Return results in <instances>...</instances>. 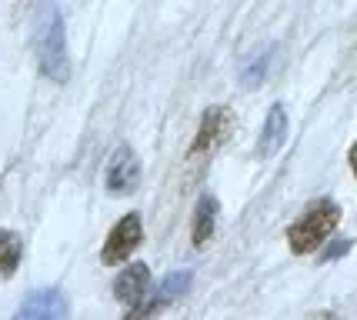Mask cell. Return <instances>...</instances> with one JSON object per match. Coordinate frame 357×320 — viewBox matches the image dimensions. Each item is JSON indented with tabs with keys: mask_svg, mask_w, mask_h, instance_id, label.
Returning a JSON list of instances; mask_svg holds the SVG:
<instances>
[{
	"mask_svg": "<svg viewBox=\"0 0 357 320\" xmlns=\"http://www.w3.org/2000/svg\"><path fill=\"white\" fill-rule=\"evenodd\" d=\"M140 183V160L137 153L130 151V147H117L114 157L107 160V170H104V187H107V194L114 197H127V194H134Z\"/></svg>",
	"mask_w": 357,
	"mask_h": 320,
	"instance_id": "obj_4",
	"label": "cell"
},
{
	"mask_svg": "<svg viewBox=\"0 0 357 320\" xmlns=\"http://www.w3.org/2000/svg\"><path fill=\"white\" fill-rule=\"evenodd\" d=\"M140 241H144V220H140V213H124V217L110 227L107 241L100 247V264H104V267L124 264L140 247Z\"/></svg>",
	"mask_w": 357,
	"mask_h": 320,
	"instance_id": "obj_3",
	"label": "cell"
},
{
	"mask_svg": "<svg viewBox=\"0 0 357 320\" xmlns=\"http://www.w3.org/2000/svg\"><path fill=\"white\" fill-rule=\"evenodd\" d=\"M311 320H334V314H311Z\"/></svg>",
	"mask_w": 357,
	"mask_h": 320,
	"instance_id": "obj_15",
	"label": "cell"
},
{
	"mask_svg": "<svg viewBox=\"0 0 357 320\" xmlns=\"http://www.w3.org/2000/svg\"><path fill=\"white\" fill-rule=\"evenodd\" d=\"M347 250H351V241H341V244H331L324 250V254H321V260H334V257H341V254H347Z\"/></svg>",
	"mask_w": 357,
	"mask_h": 320,
	"instance_id": "obj_13",
	"label": "cell"
},
{
	"mask_svg": "<svg viewBox=\"0 0 357 320\" xmlns=\"http://www.w3.org/2000/svg\"><path fill=\"white\" fill-rule=\"evenodd\" d=\"M33 54L40 63V74L54 84H67L70 77V57H67V33H63V14L57 0H37L33 7Z\"/></svg>",
	"mask_w": 357,
	"mask_h": 320,
	"instance_id": "obj_1",
	"label": "cell"
},
{
	"mask_svg": "<svg viewBox=\"0 0 357 320\" xmlns=\"http://www.w3.org/2000/svg\"><path fill=\"white\" fill-rule=\"evenodd\" d=\"M337 224H341V207H337L334 200H317V204H311V207L304 211L301 220L291 224L287 244H291L294 254H311V250H317V247L334 234Z\"/></svg>",
	"mask_w": 357,
	"mask_h": 320,
	"instance_id": "obj_2",
	"label": "cell"
},
{
	"mask_svg": "<svg viewBox=\"0 0 357 320\" xmlns=\"http://www.w3.org/2000/svg\"><path fill=\"white\" fill-rule=\"evenodd\" d=\"M20 257H24V241L14 230H0V277H14Z\"/></svg>",
	"mask_w": 357,
	"mask_h": 320,
	"instance_id": "obj_12",
	"label": "cell"
},
{
	"mask_svg": "<svg viewBox=\"0 0 357 320\" xmlns=\"http://www.w3.org/2000/svg\"><path fill=\"white\" fill-rule=\"evenodd\" d=\"M214 224H218V200L211 194H204L197 200V211H194V227H190V241L194 247H207V241L214 237Z\"/></svg>",
	"mask_w": 357,
	"mask_h": 320,
	"instance_id": "obj_11",
	"label": "cell"
},
{
	"mask_svg": "<svg viewBox=\"0 0 357 320\" xmlns=\"http://www.w3.org/2000/svg\"><path fill=\"white\" fill-rule=\"evenodd\" d=\"M190 271H174V274H167L164 280H160V287H157V294L151 297V300H144L140 307H134V310H127L124 320H151L157 314V310H164L167 304H174L181 294H187V287H190Z\"/></svg>",
	"mask_w": 357,
	"mask_h": 320,
	"instance_id": "obj_7",
	"label": "cell"
},
{
	"mask_svg": "<svg viewBox=\"0 0 357 320\" xmlns=\"http://www.w3.org/2000/svg\"><path fill=\"white\" fill-rule=\"evenodd\" d=\"M114 294H117V300L124 307H140L147 300V294H151V271H147V264H130L124 274L114 280Z\"/></svg>",
	"mask_w": 357,
	"mask_h": 320,
	"instance_id": "obj_8",
	"label": "cell"
},
{
	"mask_svg": "<svg viewBox=\"0 0 357 320\" xmlns=\"http://www.w3.org/2000/svg\"><path fill=\"white\" fill-rule=\"evenodd\" d=\"M347 160H351V170H354V177H357V140H354V147H351V153H347Z\"/></svg>",
	"mask_w": 357,
	"mask_h": 320,
	"instance_id": "obj_14",
	"label": "cell"
},
{
	"mask_svg": "<svg viewBox=\"0 0 357 320\" xmlns=\"http://www.w3.org/2000/svg\"><path fill=\"white\" fill-rule=\"evenodd\" d=\"M234 130V114L227 107H207L201 117V127H197V137L190 144V157L197 153H211L218 151L220 144L227 140V134Z\"/></svg>",
	"mask_w": 357,
	"mask_h": 320,
	"instance_id": "obj_5",
	"label": "cell"
},
{
	"mask_svg": "<svg viewBox=\"0 0 357 320\" xmlns=\"http://www.w3.org/2000/svg\"><path fill=\"white\" fill-rule=\"evenodd\" d=\"M284 137H287V110L284 104H274L267 110L264 130H261V140H257V157H274V153L284 147Z\"/></svg>",
	"mask_w": 357,
	"mask_h": 320,
	"instance_id": "obj_9",
	"label": "cell"
},
{
	"mask_svg": "<svg viewBox=\"0 0 357 320\" xmlns=\"http://www.w3.org/2000/svg\"><path fill=\"white\" fill-rule=\"evenodd\" d=\"M14 320H70V304L61 290L54 287L33 290L31 297L17 307Z\"/></svg>",
	"mask_w": 357,
	"mask_h": 320,
	"instance_id": "obj_6",
	"label": "cell"
},
{
	"mask_svg": "<svg viewBox=\"0 0 357 320\" xmlns=\"http://www.w3.org/2000/svg\"><path fill=\"white\" fill-rule=\"evenodd\" d=\"M271 61H274V44H261L254 47L248 57H244V63H241V84L248 87V91H254V87H261L267 80V70H271Z\"/></svg>",
	"mask_w": 357,
	"mask_h": 320,
	"instance_id": "obj_10",
	"label": "cell"
}]
</instances>
